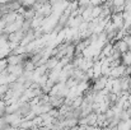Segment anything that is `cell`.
<instances>
[{"instance_id":"obj_1","label":"cell","mask_w":131,"mask_h":130,"mask_svg":"<svg viewBox=\"0 0 131 130\" xmlns=\"http://www.w3.org/2000/svg\"><path fill=\"white\" fill-rule=\"evenodd\" d=\"M129 36H131V27H130V29H129Z\"/></svg>"}]
</instances>
